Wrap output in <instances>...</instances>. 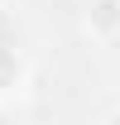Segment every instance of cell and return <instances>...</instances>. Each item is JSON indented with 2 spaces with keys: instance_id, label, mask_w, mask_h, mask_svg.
<instances>
[{
  "instance_id": "obj_1",
  "label": "cell",
  "mask_w": 120,
  "mask_h": 125,
  "mask_svg": "<svg viewBox=\"0 0 120 125\" xmlns=\"http://www.w3.org/2000/svg\"><path fill=\"white\" fill-rule=\"evenodd\" d=\"M87 29H91V39H115L120 34V0H91Z\"/></svg>"
},
{
  "instance_id": "obj_2",
  "label": "cell",
  "mask_w": 120,
  "mask_h": 125,
  "mask_svg": "<svg viewBox=\"0 0 120 125\" xmlns=\"http://www.w3.org/2000/svg\"><path fill=\"white\" fill-rule=\"evenodd\" d=\"M110 120H120V106H115V111H110Z\"/></svg>"
}]
</instances>
